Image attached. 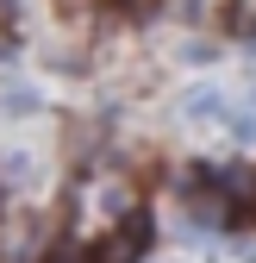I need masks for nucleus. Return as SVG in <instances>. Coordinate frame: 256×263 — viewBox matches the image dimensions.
I'll list each match as a JSON object with an SVG mask.
<instances>
[{"label": "nucleus", "mask_w": 256, "mask_h": 263, "mask_svg": "<svg viewBox=\"0 0 256 263\" xmlns=\"http://www.w3.org/2000/svg\"><path fill=\"white\" fill-rule=\"evenodd\" d=\"M144 245H150V219H125L119 232L100 245V257H94V263H138Z\"/></svg>", "instance_id": "1"}]
</instances>
